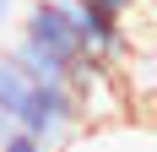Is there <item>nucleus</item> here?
<instances>
[{
  "instance_id": "nucleus-1",
  "label": "nucleus",
  "mask_w": 157,
  "mask_h": 152,
  "mask_svg": "<svg viewBox=\"0 0 157 152\" xmlns=\"http://www.w3.org/2000/svg\"><path fill=\"white\" fill-rule=\"evenodd\" d=\"M11 54L33 76H54V82H71V87H81L87 76H109V71H98L87 60L76 16H71V0H33L27 16H22V27H16Z\"/></svg>"
},
{
  "instance_id": "nucleus-2",
  "label": "nucleus",
  "mask_w": 157,
  "mask_h": 152,
  "mask_svg": "<svg viewBox=\"0 0 157 152\" xmlns=\"http://www.w3.org/2000/svg\"><path fill=\"white\" fill-rule=\"evenodd\" d=\"M60 152H157V120L119 114V120L87 125V130H76Z\"/></svg>"
},
{
  "instance_id": "nucleus-3",
  "label": "nucleus",
  "mask_w": 157,
  "mask_h": 152,
  "mask_svg": "<svg viewBox=\"0 0 157 152\" xmlns=\"http://www.w3.org/2000/svg\"><path fill=\"white\" fill-rule=\"evenodd\" d=\"M0 152H49V147H44V141H38V136H22V130H16V136L6 141V147H0Z\"/></svg>"
},
{
  "instance_id": "nucleus-4",
  "label": "nucleus",
  "mask_w": 157,
  "mask_h": 152,
  "mask_svg": "<svg viewBox=\"0 0 157 152\" xmlns=\"http://www.w3.org/2000/svg\"><path fill=\"white\" fill-rule=\"evenodd\" d=\"M87 6H98V11H109V16H119V22H125L136 0H87Z\"/></svg>"
},
{
  "instance_id": "nucleus-5",
  "label": "nucleus",
  "mask_w": 157,
  "mask_h": 152,
  "mask_svg": "<svg viewBox=\"0 0 157 152\" xmlns=\"http://www.w3.org/2000/svg\"><path fill=\"white\" fill-rule=\"evenodd\" d=\"M16 136V120H11V114H6V109H0V147H6V141H11Z\"/></svg>"
},
{
  "instance_id": "nucleus-6",
  "label": "nucleus",
  "mask_w": 157,
  "mask_h": 152,
  "mask_svg": "<svg viewBox=\"0 0 157 152\" xmlns=\"http://www.w3.org/2000/svg\"><path fill=\"white\" fill-rule=\"evenodd\" d=\"M11 6H16V0H0V27L11 22Z\"/></svg>"
},
{
  "instance_id": "nucleus-7",
  "label": "nucleus",
  "mask_w": 157,
  "mask_h": 152,
  "mask_svg": "<svg viewBox=\"0 0 157 152\" xmlns=\"http://www.w3.org/2000/svg\"><path fill=\"white\" fill-rule=\"evenodd\" d=\"M146 109H152V114H146V120H157V98H146Z\"/></svg>"
}]
</instances>
